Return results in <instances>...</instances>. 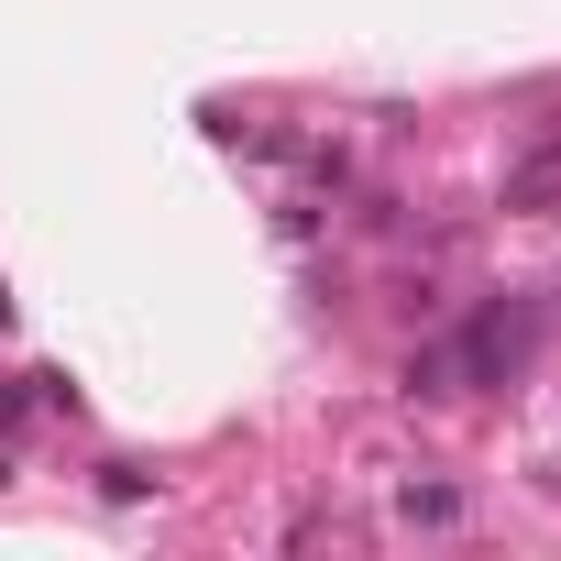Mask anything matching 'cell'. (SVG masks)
<instances>
[{
    "mask_svg": "<svg viewBox=\"0 0 561 561\" xmlns=\"http://www.w3.org/2000/svg\"><path fill=\"white\" fill-rule=\"evenodd\" d=\"M397 517H408V528H462V495H451V484H408Z\"/></svg>",
    "mask_w": 561,
    "mask_h": 561,
    "instance_id": "3",
    "label": "cell"
},
{
    "mask_svg": "<svg viewBox=\"0 0 561 561\" xmlns=\"http://www.w3.org/2000/svg\"><path fill=\"white\" fill-rule=\"evenodd\" d=\"M528 353H539V320H528L517 298H495V309H473V331L451 342V375H462V386H506V375H528Z\"/></svg>",
    "mask_w": 561,
    "mask_h": 561,
    "instance_id": "1",
    "label": "cell"
},
{
    "mask_svg": "<svg viewBox=\"0 0 561 561\" xmlns=\"http://www.w3.org/2000/svg\"><path fill=\"white\" fill-rule=\"evenodd\" d=\"M144 484H154V473H144V462H100V495H111V506H133V495H144Z\"/></svg>",
    "mask_w": 561,
    "mask_h": 561,
    "instance_id": "4",
    "label": "cell"
},
{
    "mask_svg": "<svg viewBox=\"0 0 561 561\" xmlns=\"http://www.w3.org/2000/svg\"><path fill=\"white\" fill-rule=\"evenodd\" d=\"M506 220H561V122H539L517 154H506Z\"/></svg>",
    "mask_w": 561,
    "mask_h": 561,
    "instance_id": "2",
    "label": "cell"
}]
</instances>
